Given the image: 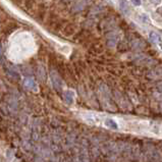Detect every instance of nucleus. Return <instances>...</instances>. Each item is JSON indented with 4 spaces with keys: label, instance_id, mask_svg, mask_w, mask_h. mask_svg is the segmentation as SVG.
Returning <instances> with one entry per match:
<instances>
[{
    "label": "nucleus",
    "instance_id": "obj_7",
    "mask_svg": "<svg viewBox=\"0 0 162 162\" xmlns=\"http://www.w3.org/2000/svg\"><path fill=\"white\" fill-rule=\"evenodd\" d=\"M138 20L141 21L142 24H149L151 21L149 15H148L147 13H141V15L138 16Z\"/></svg>",
    "mask_w": 162,
    "mask_h": 162
},
{
    "label": "nucleus",
    "instance_id": "obj_1",
    "mask_svg": "<svg viewBox=\"0 0 162 162\" xmlns=\"http://www.w3.org/2000/svg\"><path fill=\"white\" fill-rule=\"evenodd\" d=\"M92 2V0H79V1L75 5V7H73V11H81V10L85 9L88 5Z\"/></svg>",
    "mask_w": 162,
    "mask_h": 162
},
{
    "label": "nucleus",
    "instance_id": "obj_6",
    "mask_svg": "<svg viewBox=\"0 0 162 162\" xmlns=\"http://www.w3.org/2000/svg\"><path fill=\"white\" fill-rule=\"evenodd\" d=\"M73 96H75V94H73V91L64 92V100H65V102H66L67 104H73Z\"/></svg>",
    "mask_w": 162,
    "mask_h": 162
},
{
    "label": "nucleus",
    "instance_id": "obj_2",
    "mask_svg": "<svg viewBox=\"0 0 162 162\" xmlns=\"http://www.w3.org/2000/svg\"><path fill=\"white\" fill-rule=\"evenodd\" d=\"M51 81H52V83H53L54 87H55L56 89H60V88H61V85H62L61 79H60V78L55 71H52L51 73Z\"/></svg>",
    "mask_w": 162,
    "mask_h": 162
},
{
    "label": "nucleus",
    "instance_id": "obj_3",
    "mask_svg": "<svg viewBox=\"0 0 162 162\" xmlns=\"http://www.w3.org/2000/svg\"><path fill=\"white\" fill-rule=\"evenodd\" d=\"M119 2V8L120 10L123 12V13H128L130 12V5H128V2L127 0H118Z\"/></svg>",
    "mask_w": 162,
    "mask_h": 162
},
{
    "label": "nucleus",
    "instance_id": "obj_9",
    "mask_svg": "<svg viewBox=\"0 0 162 162\" xmlns=\"http://www.w3.org/2000/svg\"><path fill=\"white\" fill-rule=\"evenodd\" d=\"M131 3H133L134 5H136V6H140L142 3L141 0H131Z\"/></svg>",
    "mask_w": 162,
    "mask_h": 162
},
{
    "label": "nucleus",
    "instance_id": "obj_10",
    "mask_svg": "<svg viewBox=\"0 0 162 162\" xmlns=\"http://www.w3.org/2000/svg\"><path fill=\"white\" fill-rule=\"evenodd\" d=\"M151 2L154 5H159L162 2V0H151Z\"/></svg>",
    "mask_w": 162,
    "mask_h": 162
},
{
    "label": "nucleus",
    "instance_id": "obj_5",
    "mask_svg": "<svg viewBox=\"0 0 162 162\" xmlns=\"http://www.w3.org/2000/svg\"><path fill=\"white\" fill-rule=\"evenodd\" d=\"M24 86H26L28 89H36V87H37V84H36V82L32 78H28V79H26L24 81Z\"/></svg>",
    "mask_w": 162,
    "mask_h": 162
},
{
    "label": "nucleus",
    "instance_id": "obj_11",
    "mask_svg": "<svg viewBox=\"0 0 162 162\" xmlns=\"http://www.w3.org/2000/svg\"><path fill=\"white\" fill-rule=\"evenodd\" d=\"M157 12L161 16H162V7H159V8H157Z\"/></svg>",
    "mask_w": 162,
    "mask_h": 162
},
{
    "label": "nucleus",
    "instance_id": "obj_4",
    "mask_svg": "<svg viewBox=\"0 0 162 162\" xmlns=\"http://www.w3.org/2000/svg\"><path fill=\"white\" fill-rule=\"evenodd\" d=\"M149 40L153 44H159V43H160V41H161V37H160V35L157 34L156 32H150Z\"/></svg>",
    "mask_w": 162,
    "mask_h": 162
},
{
    "label": "nucleus",
    "instance_id": "obj_8",
    "mask_svg": "<svg viewBox=\"0 0 162 162\" xmlns=\"http://www.w3.org/2000/svg\"><path fill=\"white\" fill-rule=\"evenodd\" d=\"M105 125H106L108 128H113V130H116V128H118L117 123L115 122L113 119H110V118H108V119H106V120H105Z\"/></svg>",
    "mask_w": 162,
    "mask_h": 162
}]
</instances>
